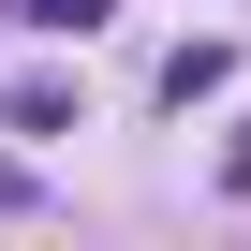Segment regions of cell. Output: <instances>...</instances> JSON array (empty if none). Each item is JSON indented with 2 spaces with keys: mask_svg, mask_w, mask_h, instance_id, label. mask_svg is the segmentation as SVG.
I'll return each instance as SVG.
<instances>
[{
  "mask_svg": "<svg viewBox=\"0 0 251 251\" xmlns=\"http://www.w3.org/2000/svg\"><path fill=\"white\" fill-rule=\"evenodd\" d=\"M222 192H251V133H236V148H222Z\"/></svg>",
  "mask_w": 251,
  "mask_h": 251,
  "instance_id": "3957f363",
  "label": "cell"
},
{
  "mask_svg": "<svg viewBox=\"0 0 251 251\" xmlns=\"http://www.w3.org/2000/svg\"><path fill=\"white\" fill-rule=\"evenodd\" d=\"M222 74H236V45H177V59H163V103H207Z\"/></svg>",
  "mask_w": 251,
  "mask_h": 251,
  "instance_id": "6da1fadb",
  "label": "cell"
},
{
  "mask_svg": "<svg viewBox=\"0 0 251 251\" xmlns=\"http://www.w3.org/2000/svg\"><path fill=\"white\" fill-rule=\"evenodd\" d=\"M0 15H30V30H103V0H0Z\"/></svg>",
  "mask_w": 251,
  "mask_h": 251,
  "instance_id": "7a4b0ae2",
  "label": "cell"
}]
</instances>
